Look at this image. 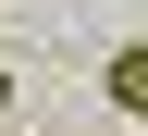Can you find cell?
I'll list each match as a JSON object with an SVG mask.
<instances>
[{
    "label": "cell",
    "mask_w": 148,
    "mask_h": 136,
    "mask_svg": "<svg viewBox=\"0 0 148 136\" xmlns=\"http://www.w3.org/2000/svg\"><path fill=\"white\" fill-rule=\"evenodd\" d=\"M111 99H123V111H148V50H111Z\"/></svg>",
    "instance_id": "obj_1"
},
{
    "label": "cell",
    "mask_w": 148,
    "mask_h": 136,
    "mask_svg": "<svg viewBox=\"0 0 148 136\" xmlns=\"http://www.w3.org/2000/svg\"><path fill=\"white\" fill-rule=\"evenodd\" d=\"M0 99H12V74H0Z\"/></svg>",
    "instance_id": "obj_2"
}]
</instances>
